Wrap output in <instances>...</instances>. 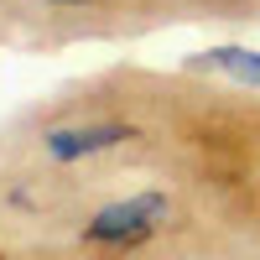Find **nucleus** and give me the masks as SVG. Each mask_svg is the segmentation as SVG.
Returning <instances> with one entry per match:
<instances>
[{
	"instance_id": "nucleus-1",
	"label": "nucleus",
	"mask_w": 260,
	"mask_h": 260,
	"mask_svg": "<svg viewBox=\"0 0 260 260\" xmlns=\"http://www.w3.org/2000/svg\"><path fill=\"white\" fill-rule=\"evenodd\" d=\"M167 219V198L161 192H141V198H130V203H115V208H104L94 213L89 224H83V240L89 245H141L151 240V234L161 229Z\"/></svg>"
},
{
	"instance_id": "nucleus-2",
	"label": "nucleus",
	"mask_w": 260,
	"mask_h": 260,
	"mask_svg": "<svg viewBox=\"0 0 260 260\" xmlns=\"http://www.w3.org/2000/svg\"><path fill=\"white\" fill-rule=\"evenodd\" d=\"M120 141H130V125H73V130H52L47 136V156L52 161H78V156L110 151Z\"/></svg>"
},
{
	"instance_id": "nucleus-3",
	"label": "nucleus",
	"mask_w": 260,
	"mask_h": 260,
	"mask_svg": "<svg viewBox=\"0 0 260 260\" xmlns=\"http://www.w3.org/2000/svg\"><path fill=\"white\" fill-rule=\"evenodd\" d=\"M192 68H219V73H234V78H245V83H260V52L250 47H213L203 52Z\"/></svg>"
},
{
	"instance_id": "nucleus-4",
	"label": "nucleus",
	"mask_w": 260,
	"mask_h": 260,
	"mask_svg": "<svg viewBox=\"0 0 260 260\" xmlns=\"http://www.w3.org/2000/svg\"><path fill=\"white\" fill-rule=\"evenodd\" d=\"M52 6H83V0H52Z\"/></svg>"
}]
</instances>
